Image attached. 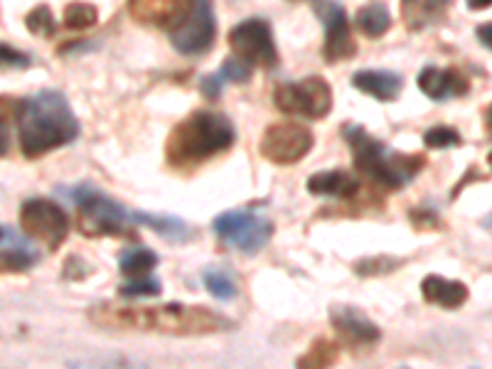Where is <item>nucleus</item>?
Instances as JSON below:
<instances>
[{"label":"nucleus","instance_id":"58836bf2","mask_svg":"<svg viewBox=\"0 0 492 369\" xmlns=\"http://www.w3.org/2000/svg\"><path fill=\"white\" fill-rule=\"evenodd\" d=\"M487 162H490V168H492V153H490V155H487Z\"/></svg>","mask_w":492,"mask_h":369},{"label":"nucleus","instance_id":"aec40b11","mask_svg":"<svg viewBox=\"0 0 492 369\" xmlns=\"http://www.w3.org/2000/svg\"><path fill=\"white\" fill-rule=\"evenodd\" d=\"M135 222L148 226V229H153V232H155L158 236H162V239H168V242H175V244L190 242V239L195 236L192 235V229H190L182 219H178V217L148 215V212H138V209H135Z\"/></svg>","mask_w":492,"mask_h":369},{"label":"nucleus","instance_id":"a878e982","mask_svg":"<svg viewBox=\"0 0 492 369\" xmlns=\"http://www.w3.org/2000/svg\"><path fill=\"white\" fill-rule=\"evenodd\" d=\"M404 263V259H396V256H372V259H362L352 269L357 276H365V279H372V276H382V273H392Z\"/></svg>","mask_w":492,"mask_h":369},{"label":"nucleus","instance_id":"9b49d317","mask_svg":"<svg viewBox=\"0 0 492 369\" xmlns=\"http://www.w3.org/2000/svg\"><path fill=\"white\" fill-rule=\"evenodd\" d=\"M202 0H128V13L135 23L178 32L188 25Z\"/></svg>","mask_w":492,"mask_h":369},{"label":"nucleus","instance_id":"f3484780","mask_svg":"<svg viewBox=\"0 0 492 369\" xmlns=\"http://www.w3.org/2000/svg\"><path fill=\"white\" fill-rule=\"evenodd\" d=\"M0 239H3V271L5 273H20V271L32 269L40 262V254L35 252V246L23 239V236L13 229V226H0Z\"/></svg>","mask_w":492,"mask_h":369},{"label":"nucleus","instance_id":"7c9ffc66","mask_svg":"<svg viewBox=\"0 0 492 369\" xmlns=\"http://www.w3.org/2000/svg\"><path fill=\"white\" fill-rule=\"evenodd\" d=\"M409 217H412V225L416 226V229H439L441 226L439 215L429 208H413Z\"/></svg>","mask_w":492,"mask_h":369},{"label":"nucleus","instance_id":"6ab92c4d","mask_svg":"<svg viewBox=\"0 0 492 369\" xmlns=\"http://www.w3.org/2000/svg\"><path fill=\"white\" fill-rule=\"evenodd\" d=\"M352 84L359 91L369 94L376 101H396L402 94L404 79L396 72H385V69H362L352 77Z\"/></svg>","mask_w":492,"mask_h":369},{"label":"nucleus","instance_id":"c756f323","mask_svg":"<svg viewBox=\"0 0 492 369\" xmlns=\"http://www.w3.org/2000/svg\"><path fill=\"white\" fill-rule=\"evenodd\" d=\"M219 77L227 81H237V84H242L251 77V62H246L244 57L239 54H234L229 60H224L222 67H219Z\"/></svg>","mask_w":492,"mask_h":369},{"label":"nucleus","instance_id":"1a4fd4ad","mask_svg":"<svg viewBox=\"0 0 492 369\" xmlns=\"http://www.w3.org/2000/svg\"><path fill=\"white\" fill-rule=\"evenodd\" d=\"M20 225L27 236H35L45 242L52 252H57L70 236V217L60 205L45 198H32L23 202L20 209Z\"/></svg>","mask_w":492,"mask_h":369},{"label":"nucleus","instance_id":"2f4dec72","mask_svg":"<svg viewBox=\"0 0 492 369\" xmlns=\"http://www.w3.org/2000/svg\"><path fill=\"white\" fill-rule=\"evenodd\" d=\"M89 273H91L89 263L84 262V259H79V256H70V259L64 262V279L81 281L87 279Z\"/></svg>","mask_w":492,"mask_h":369},{"label":"nucleus","instance_id":"473e14b6","mask_svg":"<svg viewBox=\"0 0 492 369\" xmlns=\"http://www.w3.org/2000/svg\"><path fill=\"white\" fill-rule=\"evenodd\" d=\"M0 57H3V67H18V69H23V67H30V57L20 54L18 50H13V47H8V45H3V50H0Z\"/></svg>","mask_w":492,"mask_h":369},{"label":"nucleus","instance_id":"c85d7f7f","mask_svg":"<svg viewBox=\"0 0 492 369\" xmlns=\"http://www.w3.org/2000/svg\"><path fill=\"white\" fill-rule=\"evenodd\" d=\"M25 25L30 27V32H35V35L52 37L54 35L52 10L47 8V5H37V8L25 18Z\"/></svg>","mask_w":492,"mask_h":369},{"label":"nucleus","instance_id":"412c9836","mask_svg":"<svg viewBox=\"0 0 492 369\" xmlns=\"http://www.w3.org/2000/svg\"><path fill=\"white\" fill-rule=\"evenodd\" d=\"M357 27L367 37H382L392 27V15L385 0H369L367 5L357 10Z\"/></svg>","mask_w":492,"mask_h":369},{"label":"nucleus","instance_id":"bb28decb","mask_svg":"<svg viewBox=\"0 0 492 369\" xmlns=\"http://www.w3.org/2000/svg\"><path fill=\"white\" fill-rule=\"evenodd\" d=\"M161 281L148 279V276H141V279H131L128 283H124L118 289V296L124 298H155L161 296Z\"/></svg>","mask_w":492,"mask_h":369},{"label":"nucleus","instance_id":"0eeeda50","mask_svg":"<svg viewBox=\"0 0 492 369\" xmlns=\"http://www.w3.org/2000/svg\"><path fill=\"white\" fill-rule=\"evenodd\" d=\"M215 235L222 239L224 244L234 246L237 252L242 254H259L266 242L274 235V225L266 217H259L249 212V209H232L224 212L212 222Z\"/></svg>","mask_w":492,"mask_h":369},{"label":"nucleus","instance_id":"39448f33","mask_svg":"<svg viewBox=\"0 0 492 369\" xmlns=\"http://www.w3.org/2000/svg\"><path fill=\"white\" fill-rule=\"evenodd\" d=\"M64 198L72 199L79 208L81 232L89 236H135L128 226L135 222V209L118 205L116 199L107 198L101 189L89 182H81L74 188H60Z\"/></svg>","mask_w":492,"mask_h":369},{"label":"nucleus","instance_id":"f704fd0d","mask_svg":"<svg viewBox=\"0 0 492 369\" xmlns=\"http://www.w3.org/2000/svg\"><path fill=\"white\" fill-rule=\"evenodd\" d=\"M475 32H478V40H480L487 50H492V23H485V25L478 27Z\"/></svg>","mask_w":492,"mask_h":369},{"label":"nucleus","instance_id":"4be33fe9","mask_svg":"<svg viewBox=\"0 0 492 369\" xmlns=\"http://www.w3.org/2000/svg\"><path fill=\"white\" fill-rule=\"evenodd\" d=\"M158 254L151 252V249H144V246H131V249H124L121 256H118V271L124 276H131V279H141V276H148L155 266H158Z\"/></svg>","mask_w":492,"mask_h":369},{"label":"nucleus","instance_id":"393cba45","mask_svg":"<svg viewBox=\"0 0 492 369\" xmlns=\"http://www.w3.org/2000/svg\"><path fill=\"white\" fill-rule=\"evenodd\" d=\"M98 13L97 5H91V3H70L67 8H64V25L67 30H74V32H79V30H89V27L97 25Z\"/></svg>","mask_w":492,"mask_h":369},{"label":"nucleus","instance_id":"423d86ee","mask_svg":"<svg viewBox=\"0 0 492 369\" xmlns=\"http://www.w3.org/2000/svg\"><path fill=\"white\" fill-rule=\"evenodd\" d=\"M274 104L283 114L320 121V118L330 114L332 108L330 84L320 79V77H305L301 81H288V84L276 87Z\"/></svg>","mask_w":492,"mask_h":369},{"label":"nucleus","instance_id":"5701e85b","mask_svg":"<svg viewBox=\"0 0 492 369\" xmlns=\"http://www.w3.org/2000/svg\"><path fill=\"white\" fill-rule=\"evenodd\" d=\"M338 360H340V347L332 343V340H328V337H318V340H313V345L308 347V352L305 355H301L298 357V367H332V364H338Z\"/></svg>","mask_w":492,"mask_h":369},{"label":"nucleus","instance_id":"2eb2a0df","mask_svg":"<svg viewBox=\"0 0 492 369\" xmlns=\"http://www.w3.org/2000/svg\"><path fill=\"white\" fill-rule=\"evenodd\" d=\"M419 89L431 101H448L456 97H466L470 89V81L460 69H439V67H426L419 72Z\"/></svg>","mask_w":492,"mask_h":369},{"label":"nucleus","instance_id":"c9c22d12","mask_svg":"<svg viewBox=\"0 0 492 369\" xmlns=\"http://www.w3.org/2000/svg\"><path fill=\"white\" fill-rule=\"evenodd\" d=\"M466 3L470 10H485L492 5V0H466Z\"/></svg>","mask_w":492,"mask_h":369},{"label":"nucleus","instance_id":"cd10ccee","mask_svg":"<svg viewBox=\"0 0 492 369\" xmlns=\"http://www.w3.org/2000/svg\"><path fill=\"white\" fill-rule=\"evenodd\" d=\"M426 148H453L463 143V138L453 126H433L423 134Z\"/></svg>","mask_w":492,"mask_h":369},{"label":"nucleus","instance_id":"b1692460","mask_svg":"<svg viewBox=\"0 0 492 369\" xmlns=\"http://www.w3.org/2000/svg\"><path fill=\"white\" fill-rule=\"evenodd\" d=\"M202 281H205L207 291H209L217 300H232V298L237 296V283H234L229 271L209 266V269H205V273H202Z\"/></svg>","mask_w":492,"mask_h":369},{"label":"nucleus","instance_id":"7ed1b4c3","mask_svg":"<svg viewBox=\"0 0 492 369\" xmlns=\"http://www.w3.org/2000/svg\"><path fill=\"white\" fill-rule=\"evenodd\" d=\"M237 141V131L229 118L219 111H195L182 118L165 141V161L175 171H195L229 151Z\"/></svg>","mask_w":492,"mask_h":369},{"label":"nucleus","instance_id":"dca6fc26","mask_svg":"<svg viewBox=\"0 0 492 369\" xmlns=\"http://www.w3.org/2000/svg\"><path fill=\"white\" fill-rule=\"evenodd\" d=\"M308 192L315 195V198H340V199H352L357 198L362 192V182L355 172L349 171H325L315 172L308 180Z\"/></svg>","mask_w":492,"mask_h":369},{"label":"nucleus","instance_id":"f8f14e48","mask_svg":"<svg viewBox=\"0 0 492 369\" xmlns=\"http://www.w3.org/2000/svg\"><path fill=\"white\" fill-rule=\"evenodd\" d=\"M315 13L325 23V45H322V60L330 64H338L342 60H352L357 52V42L349 32L348 15L345 8L335 0H313Z\"/></svg>","mask_w":492,"mask_h":369},{"label":"nucleus","instance_id":"4c0bfd02","mask_svg":"<svg viewBox=\"0 0 492 369\" xmlns=\"http://www.w3.org/2000/svg\"><path fill=\"white\" fill-rule=\"evenodd\" d=\"M485 226H487V229H492V215L485 219Z\"/></svg>","mask_w":492,"mask_h":369},{"label":"nucleus","instance_id":"20e7f679","mask_svg":"<svg viewBox=\"0 0 492 369\" xmlns=\"http://www.w3.org/2000/svg\"><path fill=\"white\" fill-rule=\"evenodd\" d=\"M342 138L352 148L355 168L386 189L404 188L426 165L423 155L394 153L392 148H386L379 138L369 134L367 128L357 126V124H345L342 126Z\"/></svg>","mask_w":492,"mask_h":369},{"label":"nucleus","instance_id":"6e6552de","mask_svg":"<svg viewBox=\"0 0 492 369\" xmlns=\"http://www.w3.org/2000/svg\"><path fill=\"white\" fill-rule=\"evenodd\" d=\"M313 143L315 138L308 128L293 121H281V124H271L264 131L259 151L274 165H295L311 153Z\"/></svg>","mask_w":492,"mask_h":369},{"label":"nucleus","instance_id":"a211bd4d","mask_svg":"<svg viewBox=\"0 0 492 369\" xmlns=\"http://www.w3.org/2000/svg\"><path fill=\"white\" fill-rule=\"evenodd\" d=\"M421 293H423L426 303L446 308V310H456L468 300V286L463 281L443 279V276H436V273H431V276L421 281Z\"/></svg>","mask_w":492,"mask_h":369},{"label":"nucleus","instance_id":"f257e3e1","mask_svg":"<svg viewBox=\"0 0 492 369\" xmlns=\"http://www.w3.org/2000/svg\"><path fill=\"white\" fill-rule=\"evenodd\" d=\"M89 320L98 327H114V330H138V333H161L178 335V337H200V335H215L232 330V320L219 316L205 306H114L101 303L89 308Z\"/></svg>","mask_w":492,"mask_h":369},{"label":"nucleus","instance_id":"72a5a7b5","mask_svg":"<svg viewBox=\"0 0 492 369\" xmlns=\"http://www.w3.org/2000/svg\"><path fill=\"white\" fill-rule=\"evenodd\" d=\"M222 77L219 74H209L202 79V94H205L209 101L219 99V91H222Z\"/></svg>","mask_w":492,"mask_h":369},{"label":"nucleus","instance_id":"e433bc0d","mask_svg":"<svg viewBox=\"0 0 492 369\" xmlns=\"http://www.w3.org/2000/svg\"><path fill=\"white\" fill-rule=\"evenodd\" d=\"M483 118H485V126H487V135H490V138H492V104L487 108H485Z\"/></svg>","mask_w":492,"mask_h":369},{"label":"nucleus","instance_id":"f03ea898","mask_svg":"<svg viewBox=\"0 0 492 369\" xmlns=\"http://www.w3.org/2000/svg\"><path fill=\"white\" fill-rule=\"evenodd\" d=\"M20 151L27 161H37L62 145H70L79 135V121L72 114L70 101L62 91L45 89L18 101Z\"/></svg>","mask_w":492,"mask_h":369},{"label":"nucleus","instance_id":"9d476101","mask_svg":"<svg viewBox=\"0 0 492 369\" xmlns=\"http://www.w3.org/2000/svg\"><path fill=\"white\" fill-rule=\"evenodd\" d=\"M229 45L246 62L259 64L266 69L278 67V50L274 45L271 25L266 20L249 18L239 25H234L232 32H229Z\"/></svg>","mask_w":492,"mask_h":369},{"label":"nucleus","instance_id":"ddd939ff","mask_svg":"<svg viewBox=\"0 0 492 369\" xmlns=\"http://www.w3.org/2000/svg\"><path fill=\"white\" fill-rule=\"evenodd\" d=\"M215 32L217 23L215 13H212V0H202L188 25L172 32L171 42L182 54H202L215 42Z\"/></svg>","mask_w":492,"mask_h":369},{"label":"nucleus","instance_id":"4468645a","mask_svg":"<svg viewBox=\"0 0 492 369\" xmlns=\"http://www.w3.org/2000/svg\"><path fill=\"white\" fill-rule=\"evenodd\" d=\"M330 325L352 347H369L382 340V330L376 327V323H372L362 310L352 306H332Z\"/></svg>","mask_w":492,"mask_h":369}]
</instances>
